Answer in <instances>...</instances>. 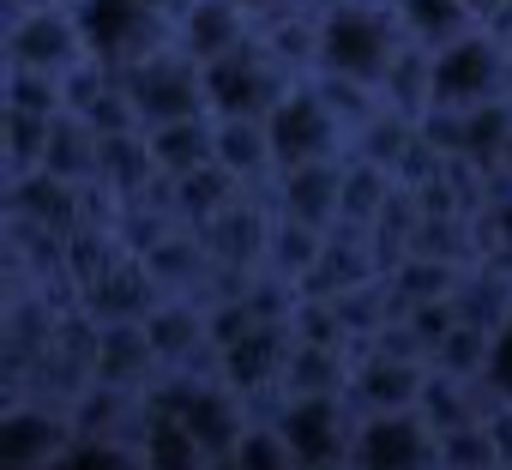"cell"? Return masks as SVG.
Masks as SVG:
<instances>
[{
  "instance_id": "cell-11",
  "label": "cell",
  "mask_w": 512,
  "mask_h": 470,
  "mask_svg": "<svg viewBox=\"0 0 512 470\" xmlns=\"http://www.w3.org/2000/svg\"><path fill=\"white\" fill-rule=\"evenodd\" d=\"M163 362L145 338V320L133 326H97V350H91V386H115V392H151L163 386Z\"/></svg>"
},
{
  "instance_id": "cell-4",
  "label": "cell",
  "mask_w": 512,
  "mask_h": 470,
  "mask_svg": "<svg viewBox=\"0 0 512 470\" xmlns=\"http://www.w3.org/2000/svg\"><path fill=\"white\" fill-rule=\"evenodd\" d=\"M121 91L139 115V133H163L181 121H205L211 115V91H205V67L181 49H163L139 67L121 73Z\"/></svg>"
},
{
  "instance_id": "cell-20",
  "label": "cell",
  "mask_w": 512,
  "mask_h": 470,
  "mask_svg": "<svg viewBox=\"0 0 512 470\" xmlns=\"http://www.w3.org/2000/svg\"><path fill=\"white\" fill-rule=\"evenodd\" d=\"M500 7H506V0H464V13H470V19H476L482 31H488V25L500 19Z\"/></svg>"
},
{
  "instance_id": "cell-17",
  "label": "cell",
  "mask_w": 512,
  "mask_h": 470,
  "mask_svg": "<svg viewBox=\"0 0 512 470\" xmlns=\"http://www.w3.org/2000/svg\"><path fill=\"white\" fill-rule=\"evenodd\" d=\"M434 374H446V380H482L488 374V332H476V326H458L440 350H434V362H428Z\"/></svg>"
},
{
  "instance_id": "cell-5",
  "label": "cell",
  "mask_w": 512,
  "mask_h": 470,
  "mask_svg": "<svg viewBox=\"0 0 512 470\" xmlns=\"http://www.w3.org/2000/svg\"><path fill=\"white\" fill-rule=\"evenodd\" d=\"M266 133H272V163H278V175H296V169L344 163V157H350V133L338 127V115L326 109V97L314 91V79L296 85V91L278 103V115L266 121Z\"/></svg>"
},
{
  "instance_id": "cell-22",
  "label": "cell",
  "mask_w": 512,
  "mask_h": 470,
  "mask_svg": "<svg viewBox=\"0 0 512 470\" xmlns=\"http://www.w3.org/2000/svg\"><path fill=\"white\" fill-rule=\"evenodd\" d=\"M386 7H398V0H386Z\"/></svg>"
},
{
  "instance_id": "cell-10",
  "label": "cell",
  "mask_w": 512,
  "mask_h": 470,
  "mask_svg": "<svg viewBox=\"0 0 512 470\" xmlns=\"http://www.w3.org/2000/svg\"><path fill=\"white\" fill-rule=\"evenodd\" d=\"M296 356V332L290 326H253L241 344H229L217 356V374L223 386H235L241 398H266V392H284V368Z\"/></svg>"
},
{
  "instance_id": "cell-8",
  "label": "cell",
  "mask_w": 512,
  "mask_h": 470,
  "mask_svg": "<svg viewBox=\"0 0 512 470\" xmlns=\"http://www.w3.org/2000/svg\"><path fill=\"white\" fill-rule=\"evenodd\" d=\"M356 410L350 398H290L284 416L272 422V434L290 446V458L302 470H350V446H356Z\"/></svg>"
},
{
  "instance_id": "cell-13",
  "label": "cell",
  "mask_w": 512,
  "mask_h": 470,
  "mask_svg": "<svg viewBox=\"0 0 512 470\" xmlns=\"http://www.w3.org/2000/svg\"><path fill=\"white\" fill-rule=\"evenodd\" d=\"M253 37H260V25H253L235 0H187L181 31H175V49L193 55L199 67H211V61L235 55L241 43H253Z\"/></svg>"
},
{
  "instance_id": "cell-6",
  "label": "cell",
  "mask_w": 512,
  "mask_h": 470,
  "mask_svg": "<svg viewBox=\"0 0 512 470\" xmlns=\"http://www.w3.org/2000/svg\"><path fill=\"white\" fill-rule=\"evenodd\" d=\"M512 97V49L488 31H470L464 43L434 55V109H488Z\"/></svg>"
},
{
  "instance_id": "cell-18",
  "label": "cell",
  "mask_w": 512,
  "mask_h": 470,
  "mask_svg": "<svg viewBox=\"0 0 512 470\" xmlns=\"http://www.w3.org/2000/svg\"><path fill=\"white\" fill-rule=\"evenodd\" d=\"M482 380H488V392H494L500 404H512V320L488 338V374H482Z\"/></svg>"
},
{
  "instance_id": "cell-14",
  "label": "cell",
  "mask_w": 512,
  "mask_h": 470,
  "mask_svg": "<svg viewBox=\"0 0 512 470\" xmlns=\"http://www.w3.org/2000/svg\"><path fill=\"white\" fill-rule=\"evenodd\" d=\"M350 380H356V350L296 344L284 368V398H350Z\"/></svg>"
},
{
  "instance_id": "cell-1",
  "label": "cell",
  "mask_w": 512,
  "mask_h": 470,
  "mask_svg": "<svg viewBox=\"0 0 512 470\" xmlns=\"http://www.w3.org/2000/svg\"><path fill=\"white\" fill-rule=\"evenodd\" d=\"M410 49L398 7H344V13H320V67L314 79H344V85H368L380 91L398 67V55Z\"/></svg>"
},
{
  "instance_id": "cell-9",
  "label": "cell",
  "mask_w": 512,
  "mask_h": 470,
  "mask_svg": "<svg viewBox=\"0 0 512 470\" xmlns=\"http://www.w3.org/2000/svg\"><path fill=\"white\" fill-rule=\"evenodd\" d=\"M428 374H434V368H428V362H416V356L362 350V356H356V380H350V410H356V422L416 410V404H422V392H428Z\"/></svg>"
},
{
  "instance_id": "cell-19",
  "label": "cell",
  "mask_w": 512,
  "mask_h": 470,
  "mask_svg": "<svg viewBox=\"0 0 512 470\" xmlns=\"http://www.w3.org/2000/svg\"><path fill=\"white\" fill-rule=\"evenodd\" d=\"M235 7H241L253 25H272V19H284V13H296V7H314V0H235Z\"/></svg>"
},
{
  "instance_id": "cell-16",
  "label": "cell",
  "mask_w": 512,
  "mask_h": 470,
  "mask_svg": "<svg viewBox=\"0 0 512 470\" xmlns=\"http://www.w3.org/2000/svg\"><path fill=\"white\" fill-rule=\"evenodd\" d=\"M398 19H404V37L428 55L464 43L470 31H482L470 13H464V0H398Z\"/></svg>"
},
{
  "instance_id": "cell-15",
  "label": "cell",
  "mask_w": 512,
  "mask_h": 470,
  "mask_svg": "<svg viewBox=\"0 0 512 470\" xmlns=\"http://www.w3.org/2000/svg\"><path fill=\"white\" fill-rule=\"evenodd\" d=\"M145 145H151L163 181H187V175H199V169L217 163V115L181 121V127H163V133H145Z\"/></svg>"
},
{
  "instance_id": "cell-2",
  "label": "cell",
  "mask_w": 512,
  "mask_h": 470,
  "mask_svg": "<svg viewBox=\"0 0 512 470\" xmlns=\"http://www.w3.org/2000/svg\"><path fill=\"white\" fill-rule=\"evenodd\" d=\"M73 13L91 43V61L109 73H127V67L175 49L187 0H73Z\"/></svg>"
},
{
  "instance_id": "cell-3",
  "label": "cell",
  "mask_w": 512,
  "mask_h": 470,
  "mask_svg": "<svg viewBox=\"0 0 512 470\" xmlns=\"http://www.w3.org/2000/svg\"><path fill=\"white\" fill-rule=\"evenodd\" d=\"M296 85H308V79H296L260 37L205 67V91H211V115L217 121H272L278 103Z\"/></svg>"
},
{
  "instance_id": "cell-7",
  "label": "cell",
  "mask_w": 512,
  "mask_h": 470,
  "mask_svg": "<svg viewBox=\"0 0 512 470\" xmlns=\"http://www.w3.org/2000/svg\"><path fill=\"white\" fill-rule=\"evenodd\" d=\"M7 67L19 73H43V79H73L91 67V43L79 31V13L73 7H37V13H19L7 19Z\"/></svg>"
},
{
  "instance_id": "cell-12",
  "label": "cell",
  "mask_w": 512,
  "mask_h": 470,
  "mask_svg": "<svg viewBox=\"0 0 512 470\" xmlns=\"http://www.w3.org/2000/svg\"><path fill=\"white\" fill-rule=\"evenodd\" d=\"M272 211L290 217V223H308V229L332 235L344 223V163H314V169L278 175L272 181Z\"/></svg>"
},
{
  "instance_id": "cell-21",
  "label": "cell",
  "mask_w": 512,
  "mask_h": 470,
  "mask_svg": "<svg viewBox=\"0 0 512 470\" xmlns=\"http://www.w3.org/2000/svg\"><path fill=\"white\" fill-rule=\"evenodd\" d=\"M500 169H506V175H512V145H506V163H500Z\"/></svg>"
}]
</instances>
